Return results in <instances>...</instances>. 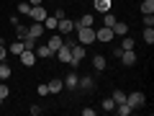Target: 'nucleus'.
Instances as JSON below:
<instances>
[{
  "label": "nucleus",
  "instance_id": "37",
  "mask_svg": "<svg viewBox=\"0 0 154 116\" xmlns=\"http://www.w3.org/2000/svg\"><path fill=\"white\" fill-rule=\"evenodd\" d=\"M41 111H44V108H41V106H38V103H33V106H31V114H33V116H38V114H41Z\"/></svg>",
  "mask_w": 154,
  "mask_h": 116
},
{
  "label": "nucleus",
  "instance_id": "1",
  "mask_svg": "<svg viewBox=\"0 0 154 116\" xmlns=\"http://www.w3.org/2000/svg\"><path fill=\"white\" fill-rule=\"evenodd\" d=\"M75 31H77V41L82 47H90L95 41V28L93 26H75Z\"/></svg>",
  "mask_w": 154,
  "mask_h": 116
},
{
  "label": "nucleus",
  "instance_id": "9",
  "mask_svg": "<svg viewBox=\"0 0 154 116\" xmlns=\"http://www.w3.org/2000/svg\"><path fill=\"white\" fill-rule=\"evenodd\" d=\"M31 21H36V23H44V18H46V8L44 5H31Z\"/></svg>",
  "mask_w": 154,
  "mask_h": 116
},
{
  "label": "nucleus",
  "instance_id": "36",
  "mask_svg": "<svg viewBox=\"0 0 154 116\" xmlns=\"http://www.w3.org/2000/svg\"><path fill=\"white\" fill-rule=\"evenodd\" d=\"M36 93H38V95H49V88H46V83H44V85H38Z\"/></svg>",
  "mask_w": 154,
  "mask_h": 116
},
{
  "label": "nucleus",
  "instance_id": "2",
  "mask_svg": "<svg viewBox=\"0 0 154 116\" xmlns=\"http://www.w3.org/2000/svg\"><path fill=\"white\" fill-rule=\"evenodd\" d=\"M69 49H72V60H69V67H77L80 62L85 60V47L80 44V41H77V44H72V41H69Z\"/></svg>",
  "mask_w": 154,
  "mask_h": 116
},
{
  "label": "nucleus",
  "instance_id": "12",
  "mask_svg": "<svg viewBox=\"0 0 154 116\" xmlns=\"http://www.w3.org/2000/svg\"><path fill=\"white\" fill-rule=\"evenodd\" d=\"M77 88H80V90H88V93H90V90H95V80L85 75V77H80V80H77Z\"/></svg>",
  "mask_w": 154,
  "mask_h": 116
},
{
  "label": "nucleus",
  "instance_id": "34",
  "mask_svg": "<svg viewBox=\"0 0 154 116\" xmlns=\"http://www.w3.org/2000/svg\"><path fill=\"white\" fill-rule=\"evenodd\" d=\"M23 47H26V49H36V39L26 36V39H23Z\"/></svg>",
  "mask_w": 154,
  "mask_h": 116
},
{
  "label": "nucleus",
  "instance_id": "8",
  "mask_svg": "<svg viewBox=\"0 0 154 116\" xmlns=\"http://www.w3.org/2000/svg\"><path fill=\"white\" fill-rule=\"evenodd\" d=\"M118 60L123 62V67H134V65H136V60H139V57H136V52H134V49H123Z\"/></svg>",
  "mask_w": 154,
  "mask_h": 116
},
{
  "label": "nucleus",
  "instance_id": "38",
  "mask_svg": "<svg viewBox=\"0 0 154 116\" xmlns=\"http://www.w3.org/2000/svg\"><path fill=\"white\" fill-rule=\"evenodd\" d=\"M82 116H95V108H82Z\"/></svg>",
  "mask_w": 154,
  "mask_h": 116
},
{
  "label": "nucleus",
  "instance_id": "32",
  "mask_svg": "<svg viewBox=\"0 0 154 116\" xmlns=\"http://www.w3.org/2000/svg\"><path fill=\"white\" fill-rule=\"evenodd\" d=\"M8 95H11V88H8V85H5V80H0V98L5 101Z\"/></svg>",
  "mask_w": 154,
  "mask_h": 116
},
{
  "label": "nucleus",
  "instance_id": "39",
  "mask_svg": "<svg viewBox=\"0 0 154 116\" xmlns=\"http://www.w3.org/2000/svg\"><path fill=\"white\" fill-rule=\"evenodd\" d=\"M28 3H31V5H41V3H44V0H28Z\"/></svg>",
  "mask_w": 154,
  "mask_h": 116
},
{
  "label": "nucleus",
  "instance_id": "31",
  "mask_svg": "<svg viewBox=\"0 0 154 116\" xmlns=\"http://www.w3.org/2000/svg\"><path fill=\"white\" fill-rule=\"evenodd\" d=\"M134 47H136V44H134V39L126 34V36H123V41H121V49H134Z\"/></svg>",
  "mask_w": 154,
  "mask_h": 116
},
{
  "label": "nucleus",
  "instance_id": "22",
  "mask_svg": "<svg viewBox=\"0 0 154 116\" xmlns=\"http://www.w3.org/2000/svg\"><path fill=\"white\" fill-rule=\"evenodd\" d=\"M77 80H80V77H77L75 72H69V75H67V80H64V88H77Z\"/></svg>",
  "mask_w": 154,
  "mask_h": 116
},
{
  "label": "nucleus",
  "instance_id": "28",
  "mask_svg": "<svg viewBox=\"0 0 154 116\" xmlns=\"http://www.w3.org/2000/svg\"><path fill=\"white\" fill-rule=\"evenodd\" d=\"M100 108H103L105 114H110V111L116 108V101H113V98H105V101H103V106H100Z\"/></svg>",
  "mask_w": 154,
  "mask_h": 116
},
{
  "label": "nucleus",
  "instance_id": "3",
  "mask_svg": "<svg viewBox=\"0 0 154 116\" xmlns=\"http://www.w3.org/2000/svg\"><path fill=\"white\" fill-rule=\"evenodd\" d=\"M126 103L131 106L134 111H136V108H144V103H146V95H144L141 90H134V93L126 95Z\"/></svg>",
  "mask_w": 154,
  "mask_h": 116
},
{
  "label": "nucleus",
  "instance_id": "16",
  "mask_svg": "<svg viewBox=\"0 0 154 116\" xmlns=\"http://www.w3.org/2000/svg\"><path fill=\"white\" fill-rule=\"evenodd\" d=\"M93 67H95L98 72H103L105 67H108V60H105L103 54H95V57H93Z\"/></svg>",
  "mask_w": 154,
  "mask_h": 116
},
{
  "label": "nucleus",
  "instance_id": "11",
  "mask_svg": "<svg viewBox=\"0 0 154 116\" xmlns=\"http://www.w3.org/2000/svg\"><path fill=\"white\" fill-rule=\"evenodd\" d=\"M44 31H46V28H44V23H36V21H33L31 26H28V36H31V39L44 36Z\"/></svg>",
  "mask_w": 154,
  "mask_h": 116
},
{
  "label": "nucleus",
  "instance_id": "18",
  "mask_svg": "<svg viewBox=\"0 0 154 116\" xmlns=\"http://www.w3.org/2000/svg\"><path fill=\"white\" fill-rule=\"evenodd\" d=\"M23 49H26V47H23V41H21V39H16V41H13V44L8 47V52H11V54H16V57L21 54Z\"/></svg>",
  "mask_w": 154,
  "mask_h": 116
},
{
  "label": "nucleus",
  "instance_id": "17",
  "mask_svg": "<svg viewBox=\"0 0 154 116\" xmlns=\"http://www.w3.org/2000/svg\"><path fill=\"white\" fill-rule=\"evenodd\" d=\"M93 3H95V11H100V13H108L110 5H113L110 0H93Z\"/></svg>",
  "mask_w": 154,
  "mask_h": 116
},
{
  "label": "nucleus",
  "instance_id": "26",
  "mask_svg": "<svg viewBox=\"0 0 154 116\" xmlns=\"http://www.w3.org/2000/svg\"><path fill=\"white\" fill-rule=\"evenodd\" d=\"M110 98H113V101H116V106H118V103H123V101H126V93L118 88V90H113V95H110Z\"/></svg>",
  "mask_w": 154,
  "mask_h": 116
},
{
  "label": "nucleus",
  "instance_id": "33",
  "mask_svg": "<svg viewBox=\"0 0 154 116\" xmlns=\"http://www.w3.org/2000/svg\"><path fill=\"white\" fill-rule=\"evenodd\" d=\"M144 41L146 44H154V28H144Z\"/></svg>",
  "mask_w": 154,
  "mask_h": 116
},
{
  "label": "nucleus",
  "instance_id": "23",
  "mask_svg": "<svg viewBox=\"0 0 154 116\" xmlns=\"http://www.w3.org/2000/svg\"><path fill=\"white\" fill-rule=\"evenodd\" d=\"M116 21H118V18H116V16H113L110 11H108V13H103V26H108V28H110V26H113Z\"/></svg>",
  "mask_w": 154,
  "mask_h": 116
},
{
  "label": "nucleus",
  "instance_id": "19",
  "mask_svg": "<svg viewBox=\"0 0 154 116\" xmlns=\"http://www.w3.org/2000/svg\"><path fill=\"white\" fill-rule=\"evenodd\" d=\"M113 111H116V114H118V116H128V114H131L134 108H131V106L126 103V101H123V103H118V106H116Z\"/></svg>",
  "mask_w": 154,
  "mask_h": 116
},
{
  "label": "nucleus",
  "instance_id": "29",
  "mask_svg": "<svg viewBox=\"0 0 154 116\" xmlns=\"http://www.w3.org/2000/svg\"><path fill=\"white\" fill-rule=\"evenodd\" d=\"M26 36H28V26H16V39H21V41H23Z\"/></svg>",
  "mask_w": 154,
  "mask_h": 116
},
{
  "label": "nucleus",
  "instance_id": "30",
  "mask_svg": "<svg viewBox=\"0 0 154 116\" xmlns=\"http://www.w3.org/2000/svg\"><path fill=\"white\" fill-rule=\"evenodd\" d=\"M18 13H21V16H28V13H31V3H28V0H23L21 5H18Z\"/></svg>",
  "mask_w": 154,
  "mask_h": 116
},
{
  "label": "nucleus",
  "instance_id": "21",
  "mask_svg": "<svg viewBox=\"0 0 154 116\" xmlns=\"http://www.w3.org/2000/svg\"><path fill=\"white\" fill-rule=\"evenodd\" d=\"M11 67H8V62L5 60H3V62H0V80H8V77H11Z\"/></svg>",
  "mask_w": 154,
  "mask_h": 116
},
{
  "label": "nucleus",
  "instance_id": "10",
  "mask_svg": "<svg viewBox=\"0 0 154 116\" xmlns=\"http://www.w3.org/2000/svg\"><path fill=\"white\" fill-rule=\"evenodd\" d=\"M46 88H49L51 95H57V93H62V90H64V80L54 77V80H49V83H46Z\"/></svg>",
  "mask_w": 154,
  "mask_h": 116
},
{
  "label": "nucleus",
  "instance_id": "25",
  "mask_svg": "<svg viewBox=\"0 0 154 116\" xmlns=\"http://www.w3.org/2000/svg\"><path fill=\"white\" fill-rule=\"evenodd\" d=\"M93 21H95V18H93V13H85V16L80 18V21H77V26H93Z\"/></svg>",
  "mask_w": 154,
  "mask_h": 116
},
{
  "label": "nucleus",
  "instance_id": "14",
  "mask_svg": "<svg viewBox=\"0 0 154 116\" xmlns=\"http://www.w3.org/2000/svg\"><path fill=\"white\" fill-rule=\"evenodd\" d=\"M33 52H36V60H49V57H54V52H51L46 44H44V47H36Z\"/></svg>",
  "mask_w": 154,
  "mask_h": 116
},
{
  "label": "nucleus",
  "instance_id": "13",
  "mask_svg": "<svg viewBox=\"0 0 154 116\" xmlns=\"http://www.w3.org/2000/svg\"><path fill=\"white\" fill-rule=\"evenodd\" d=\"M62 44H64V36H62V34H54V36H51L49 41H46V47H49L51 52H57V49H59Z\"/></svg>",
  "mask_w": 154,
  "mask_h": 116
},
{
  "label": "nucleus",
  "instance_id": "24",
  "mask_svg": "<svg viewBox=\"0 0 154 116\" xmlns=\"http://www.w3.org/2000/svg\"><path fill=\"white\" fill-rule=\"evenodd\" d=\"M141 26L144 28H154V13H146V16L141 18Z\"/></svg>",
  "mask_w": 154,
  "mask_h": 116
},
{
  "label": "nucleus",
  "instance_id": "40",
  "mask_svg": "<svg viewBox=\"0 0 154 116\" xmlns=\"http://www.w3.org/2000/svg\"><path fill=\"white\" fill-rule=\"evenodd\" d=\"M0 106H3V98H0Z\"/></svg>",
  "mask_w": 154,
  "mask_h": 116
},
{
  "label": "nucleus",
  "instance_id": "4",
  "mask_svg": "<svg viewBox=\"0 0 154 116\" xmlns=\"http://www.w3.org/2000/svg\"><path fill=\"white\" fill-rule=\"evenodd\" d=\"M54 54H57V60H59V62L69 65V60H72V49H69V41H67V39H64V44H62L59 49L54 52Z\"/></svg>",
  "mask_w": 154,
  "mask_h": 116
},
{
  "label": "nucleus",
  "instance_id": "7",
  "mask_svg": "<svg viewBox=\"0 0 154 116\" xmlns=\"http://www.w3.org/2000/svg\"><path fill=\"white\" fill-rule=\"evenodd\" d=\"M116 34L110 31L108 26H100V28H95V41H103V44H108L110 39H113Z\"/></svg>",
  "mask_w": 154,
  "mask_h": 116
},
{
  "label": "nucleus",
  "instance_id": "35",
  "mask_svg": "<svg viewBox=\"0 0 154 116\" xmlns=\"http://www.w3.org/2000/svg\"><path fill=\"white\" fill-rule=\"evenodd\" d=\"M5 57H8V47H5V44H3V41H0V62L5 60Z\"/></svg>",
  "mask_w": 154,
  "mask_h": 116
},
{
  "label": "nucleus",
  "instance_id": "15",
  "mask_svg": "<svg viewBox=\"0 0 154 116\" xmlns=\"http://www.w3.org/2000/svg\"><path fill=\"white\" fill-rule=\"evenodd\" d=\"M110 31H113V34H118V36H126V34H128V23H123V21H116L113 26H110Z\"/></svg>",
  "mask_w": 154,
  "mask_h": 116
},
{
  "label": "nucleus",
  "instance_id": "20",
  "mask_svg": "<svg viewBox=\"0 0 154 116\" xmlns=\"http://www.w3.org/2000/svg\"><path fill=\"white\" fill-rule=\"evenodd\" d=\"M57 23H59V18H54V16H46L44 18V28H46V31H54Z\"/></svg>",
  "mask_w": 154,
  "mask_h": 116
},
{
  "label": "nucleus",
  "instance_id": "27",
  "mask_svg": "<svg viewBox=\"0 0 154 116\" xmlns=\"http://www.w3.org/2000/svg\"><path fill=\"white\" fill-rule=\"evenodd\" d=\"M141 13L146 16V13H154V0H144L141 3Z\"/></svg>",
  "mask_w": 154,
  "mask_h": 116
},
{
  "label": "nucleus",
  "instance_id": "5",
  "mask_svg": "<svg viewBox=\"0 0 154 116\" xmlns=\"http://www.w3.org/2000/svg\"><path fill=\"white\" fill-rule=\"evenodd\" d=\"M75 26H77V23L75 21H69V18H59V23H57V28H59V34H62V36H69V34L72 31H75Z\"/></svg>",
  "mask_w": 154,
  "mask_h": 116
},
{
  "label": "nucleus",
  "instance_id": "6",
  "mask_svg": "<svg viewBox=\"0 0 154 116\" xmlns=\"http://www.w3.org/2000/svg\"><path fill=\"white\" fill-rule=\"evenodd\" d=\"M18 60H21L23 67H33V65H36V52H33V49H23L21 54H18Z\"/></svg>",
  "mask_w": 154,
  "mask_h": 116
}]
</instances>
